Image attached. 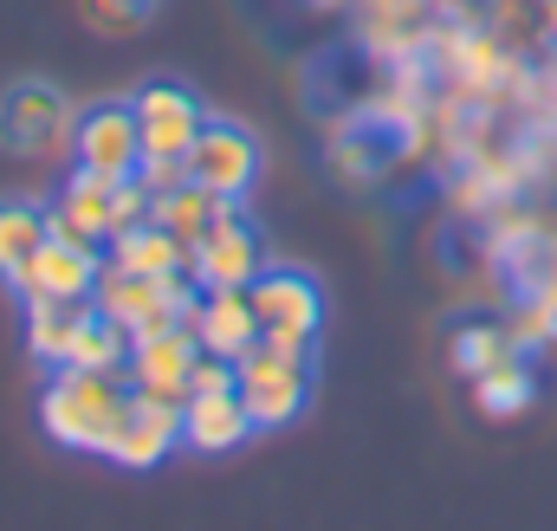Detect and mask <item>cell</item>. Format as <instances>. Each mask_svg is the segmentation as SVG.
<instances>
[{
    "label": "cell",
    "mask_w": 557,
    "mask_h": 531,
    "mask_svg": "<svg viewBox=\"0 0 557 531\" xmlns=\"http://www.w3.org/2000/svg\"><path fill=\"white\" fill-rule=\"evenodd\" d=\"M131 402L124 376H104V370H52L46 390H39V428L72 447V454H104L117 415Z\"/></svg>",
    "instance_id": "1"
},
{
    "label": "cell",
    "mask_w": 557,
    "mask_h": 531,
    "mask_svg": "<svg viewBox=\"0 0 557 531\" xmlns=\"http://www.w3.org/2000/svg\"><path fill=\"white\" fill-rule=\"evenodd\" d=\"M195 298H201V285L188 279V272H162V279H137V272H111L104 266V279H98V311L137 344V337H156V331H169V324H188V311H195Z\"/></svg>",
    "instance_id": "2"
},
{
    "label": "cell",
    "mask_w": 557,
    "mask_h": 531,
    "mask_svg": "<svg viewBox=\"0 0 557 531\" xmlns=\"http://www.w3.org/2000/svg\"><path fill=\"white\" fill-rule=\"evenodd\" d=\"M247 298H253V318H260V337H267V344L311 357V344H318V331H324V292H318L311 272H298V266H267V272L247 285Z\"/></svg>",
    "instance_id": "3"
},
{
    "label": "cell",
    "mask_w": 557,
    "mask_h": 531,
    "mask_svg": "<svg viewBox=\"0 0 557 531\" xmlns=\"http://www.w3.org/2000/svg\"><path fill=\"white\" fill-rule=\"evenodd\" d=\"M234 390L247 402L253 428H285V421H298L305 402H311V357L278 350V344L260 337V344L234 363Z\"/></svg>",
    "instance_id": "4"
},
{
    "label": "cell",
    "mask_w": 557,
    "mask_h": 531,
    "mask_svg": "<svg viewBox=\"0 0 557 531\" xmlns=\"http://www.w3.org/2000/svg\"><path fill=\"white\" fill-rule=\"evenodd\" d=\"M72 131H78V104L46 78H20L0 98V149L13 156H59L72 149Z\"/></svg>",
    "instance_id": "5"
},
{
    "label": "cell",
    "mask_w": 557,
    "mask_h": 531,
    "mask_svg": "<svg viewBox=\"0 0 557 531\" xmlns=\"http://www.w3.org/2000/svg\"><path fill=\"white\" fill-rule=\"evenodd\" d=\"M253 175H260V143L247 124L234 118H208L195 149H188V182L221 195V201H247L253 195Z\"/></svg>",
    "instance_id": "6"
},
{
    "label": "cell",
    "mask_w": 557,
    "mask_h": 531,
    "mask_svg": "<svg viewBox=\"0 0 557 531\" xmlns=\"http://www.w3.org/2000/svg\"><path fill=\"white\" fill-rule=\"evenodd\" d=\"M98 279H104V247L46 240L7 292H20V305H91L98 298Z\"/></svg>",
    "instance_id": "7"
},
{
    "label": "cell",
    "mask_w": 557,
    "mask_h": 531,
    "mask_svg": "<svg viewBox=\"0 0 557 531\" xmlns=\"http://www.w3.org/2000/svg\"><path fill=\"white\" fill-rule=\"evenodd\" d=\"M267 247H260V234L240 221V208H227L195 247H188V279L201 285V292H247L260 272H267Z\"/></svg>",
    "instance_id": "8"
},
{
    "label": "cell",
    "mask_w": 557,
    "mask_h": 531,
    "mask_svg": "<svg viewBox=\"0 0 557 531\" xmlns=\"http://www.w3.org/2000/svg\"><path fill=\"white\" fill-rule=\"evenodd\" d=\"M131 111H137L143 162H188L195 136H201V124H208V111L195 104V91H188V85H175V78L143 85L137 98H131Z\"/></svg>",
    "instance_id": "9"
},
{
    "label": "cell",
    "mask_w": 557,
    "mask_h": 531,
    "mask_svg": "<svg viewBox=\"0 0 557 531\" xmlns=\"http://www.w3.org/2000/svg\"><path fill=\"white\" fill-rule=\"evenodd\" d=\"M175 447H182V408L131 390L117 428H111V441H104V460L124 467V473H149V467H162Z\"/></svg>",
    "instance_id": "10"
},
{
    "label": "cell",
    "mask_w": 557,
    "mask_h": 531,
    "mask_svg": "<svg viewBox=\"0 0 557 531\" xmlns=\"http://www.w3.org/2000/svg\"><path fill=\"white\" fill-rule=\"evenodd\" d=\"M72 162L91 169V175H104V182H131V175L143 169L137 111H131V104H91V111H78Z\"/></svg>",
    "instance_id": "11"
},
{
    "label": "cell",
    "mask_w": 557,
    "mask_h": 531,
    "mask_svg": "<svg viewBox=\"0 0 557 531\" xmlns=\"http://www.w3.org/2000/svg\"><path fill=\"white\" fill-rule=\"evenodd\" d=\"M46 227H52V240L104 247V240L117 234V182H104V175H91V169L72 162L65 188H59L52 208H46Z\"/></svg>",
    "instance_id": "12"
},
{
    "label": "cell",
    "mask_w": 557,
    "mask_h": 531,
    "mask_svg": "<svg viewBox=\"0 0 557 531\" xmlns=\"http://www.w3.org/2000/svg\"><path fill=\"white\" fill-rule=\"evenodd\" d=\"M195 363H201L195 331H188V324H169V331H156V337H137V344H131L124 383H131L137 396H156V402H175V408H182Z\"/></svg>",
    "instance_id": "13"
},
{
    "label": "cell",
    "mask_w": 557,
    "mask_h": 531,
    "mask_svg": "<svg viewBox=\"0 0 557 531\" xmlns=\"http://www.w3.org/2000/svg\"><path fill=\"white\" fill-rule=\"evenodd\" d=\"M188 331H195L201 357H227V363H240L260 344V318H253L247 292H201L188 311Z\"/></svg>",
    "instance_id": "14"
},
{
    "label": "cell",
    "mask_w": 557,
    "mask_h": 531,
    "mask_svg": "<svg viewBox=\"0 0 557 531\" xmlns=\"http://www.w3.org/2000/svg\"><path fill=\"white\" fill-rule=\"evenodd\" d=\"M253 434V415L240 390H208V396L182 402V447L188 454H234Z\"/></svg>",
    "instance_id": "15"
},
{
    "label": "cell",
    "mask_w": 557,
    "mask_h": 531,
    "mask_svg": "<svg viewBox=\"0 0 557 531\" xmlns=\"http://www.w3.org/2000/svg\"><path fill=\"white\" fill-rule=\"evenodd\" d=\"M124 363H131V337H124L98 305H78V311H72V331H65L59 370H104V376H124Z\"/></svg>",
    "instance_id": "16"
},
{
    "label": "cell",
    "mask_w": 557,
    "mask_h": 531,
    "mask_svg": "<svg viewBox=\"0 0 557 531\" xmlns=\"http://www.w3.org/2000/svg\"><path fill=\"white\" fill-rule=\"evenodd\" d=\"M104 266L111 272H137V279H162V272H188V247L175 234H162L156 221H143L131 234L104 240Z\"/></svg>",
    "instance_id": "17"
},
{
    "label": "cell",
    "mask_w": 557,
    "mask_h": 531,
    "mask_svg": "<svg viewBox=\"0 0 557 531\" xmlns=\"http://www.w3.org/2000/svg\"><path fill=\"white\" fill-rule=\"evenodd\" d=\"M46 240H52L46 208H39V201L7 195V201H0V285H13V279L26 272V260H33Z\"/></svg>",
    "instance_id": "18"
},
{
    "label": "cell",
    "mask_w": 557,
    "mask_h": 531,
    "mask_svg": "<svg viewBox=\"0 0 557 531\" xmlns=\"http://www.w3.org/2000/svg\"><path fill=\"white\" fill-rule=\"evenodd\" d=\"M227 208H240V201H221V195H208V188L182 182V188L156 195V214H149V221H156L162 234H175L182 247H195V240H201V234H208V227H214Z\"/></svg>",
    "instance_id": "19"
},
{
    "label": "cell",
    "mask_w": 557,
    "mask_h": 531,
    "mask_svg": "<svg viewBox=\"0 0 557 531\" xmlns=\"http://www.w3.org/2000/svg\"><path fill=\"white\" fill-rule=\"evenodd\" d=\"M72 311H78V305H26V357H33V363L59 370V357H65V331H72Z\"/></svg>",
    "instance_id": "20"
},
{
    "label": "cell",
    "mask_w": 557,
    "mask_h": 531,
    "mask_svg": "<svg viewBox=\"0 0 557 531\" xmlns=\"http://www.w3.org/2000/svg\"><path fill=\"white\" fill-rule=\"evenodd\" d=\"M156 7H162V0H78V20H85L91 33H104V39H131Z\"/></svg>",
    "instance_id": "21"
},
{
    "label": "cell",
    "mask_w": 557,
    "mask_h": 531,
    "mask_svg": "<svg viewBox=\"0 0 557 531\" xmlns=\"http://www.w3.org/2000/svg\"><path fill=\"white\" fill-rule=\"evenodd\" d=\"M480 383V408L486 415H512V408H525V396H532V376L506 357V363H493L486 376H473Z\"/></svg>",
    "instance_id": "22"
},
{
    "label": "cell",
    "mask_w": 557,
    "mask_h": 531,
    "mask_svg": "<svg viewBox=\"0 0 557 531\" xmlns=\"http://www.w3.org/2000/svg\"><path fill=\"white\" fill-rule=\"evenodd\" d=\"M454 363H460L467 376H486L493 363H506V344H499L493 331H467V337L454 344Z\"/></svg>",
    "instance_id": "23"
},
{
    "label": "cell",
    "mask_w": 557,
    "mask_h": 531,
    "mask_svg": "<svg viewBox=\"0 0 557 531\" xmlns=\"http://www.w3.org/2000/svg\"><path fill=\"white\" fill-rule=\"evenodd\" d=\"M208 390H234V363L227 357H201L195 376H188V396H208ZM182 396V402H188Z\"/></svg>",
    "instance_id": "24"
}]
</instances>
